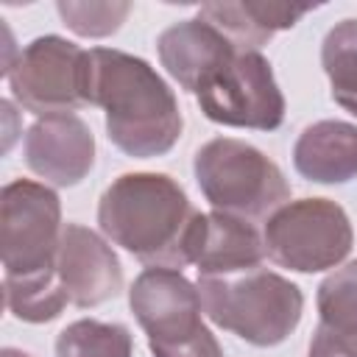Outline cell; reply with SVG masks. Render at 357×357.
Instances as JSON below:
<instances>
[{
	"mask_svg": "<svg viewBox=\"0 0 357 357\" xmlns=\"http://www.w3.org/2000/svg\"><path fill=\"white\" fill-rule=\"evenodd\" d=\"M198 220L201 212L165 173H123L98 204L100 231L148 268L190 265Z\"/></svg>",
	"mask_w": 357,
	"mask_h": 357,
	"instance_id": "cell-1",
	"label": "cell"
},
{
	"mask_svg": "<svg viewBox=\"0 0 357 357\" xmlns=\"http://www.w3.org/2000/svg\"><path fill=\"white\" fill-rule=\"evenodd\" d=\"M89 106L106 112L112 145L134 159L165 156L184 128L165 78L145 59L114 47L89 50Z\"/></svg>",
	"mask_w": 357,
	"mask_h": 357,
	"instance_id": "cell-2",
	"label": "cell"
},
{
	"mask_svg": "<svg viewBox=\"0 0 357 357\" xmlns=\"http://www.w3.org/2000/svg\"><path fill=\"white\" fill-rule=\"evenodd\" d=\"M204 315L251 346H279L304 312V296L290 279L251 268L229 276H198Z\"/></svg>",
	"mask_w": 357,
	"mask_h": 357,
	"instance_id": "cell-3",
	"label": "cell"
},
{
	"mask_svg": "<svg viewBox=\"0 0 357 357\" xmlns=\"http://www.w3.org/2000/svg\"><path fill=\"white\" fill-rule=\"evenodd\" d=\"M192 173L204 198L218 212L243 220H268L290 201V187L279 165L243 139H209L195 151Z\"/></svg>",
	"mask_w": 357,
	"mask_h": 357,
	"instance_id": "cell-4",
	"label": "cell"
},
{
	"mask_svg": "<svg viewBox=\"0 0 357 357\" xmlns=\"http://www.w3.org/2000/svg\"><path fill=\"white\" fill-rule=\"evenodd\" d=\"M265 254L290 271L318 273L337 268L351 245V220L340 204L329 198H301L279 206L262 231Z\"/></svg>",
	"mask_w": 357,
	"mask_h": 357,
	"instance_id": "cell-5",
	"label": "cell"
},
{
	"mask_svg": "<svg viewBox=\"0 0 357 357\" xmlns=\"http://www.w3.org/2000/svg\"><path fill=\"white\" fill-rule=\"evenodd\" d=\"M14 100L36 114H73L89 103V50L64 36H36L6 70Z\"/></svg>",
	"mask_w": 357,
	"mask_h": 357,
	"instance_id": "cell-6",
	"label": "cell"
},
{
	"mask_svg": "<svg viewBox=\"0 0 357 357\" xmlns=\"http://www.w3.org/2000/svg\"><path fill=\"white\" fill-rule=\"evenodd\" d=\"M59 195L31 178H14L0 192V254L6 276L56 271L61 243Z\"/></svg>",
	"mask_w": 357,
	"mask_h": 357,
	"instance_id": "cell-7",
	"label": "cell"
},
{
	"mask_svg": "<svg viewBox=\"0 0 357 357\" xmlns=\"http://www.w3.org/2000/svg\"><path fill=\"white\" fill-rule=\"evenodd\" d=\"M201 112L220 126L273 131L284 120V95L259 50H237L198 89Z\"/></svg>",
	"mask_w": 357,
	"mask_h": 357,
	"instance_id": "cell-8",
	"label": "cell"
},
{
	"mask_svg": "<svg viewBox=\"0 0 357 357\" xmlns=\"http://www.w3.org/2000/svg\"><path fill=\"white\" fill-rule=\"evenodd\" d=\"M128 307L151 349L187 340L204 326L201 293L176 268H145L128 290Z\"/></svg>",
	"mask_w": 357,
	"mask_h": 357,
	"instance_id": "cell-9",
	"label": "cell"
},
{
	"mask_svg": "<svg viewBox=\"0 0 357 357\" xmlns=\"http://www.w3.org/2000/svg\"><path fill=\"white\" fill-rule=\"evenodd\" d=\"M56 271L70 304L98 307L123 290V268L112 245L81 223H64Z\"/></svg>",
	"mask_w": 357,
	"mask_h": 357,
	"instance_id": "cell-10",
	"label": "cell"
},
{
	"mask_svg": "<svg viewBox=\"0 0 357 357\" xmlns=\"http://www.w3.org/2000/svg\"><path fill=\"white\" fill-rule=\"evenodd\" d=\"M25 165L56 187H75L95 165V137L75 114L39 117L25 134Z\"/></svg>",
	"mask_w": 357,
	"mask_h": 357,
	"instance_id": "cell-11",
	"label": "cell"
},
{
	"mask_svg": "<svg viewBox=\"0 0 357 357\" xmlns=\"http://www.w3.org/2000/svg\"><path fill=\"white\" fill-rule=\"evenodd\" d=\"M156 50L167 75L192 95L220 64H226L237 53V47L201 17L181 20L165 28L156 42Z\"/></svg>",
	"mask_w": 357,
	"mask_h": 357,
	"instance_id": "cell-12",
	"label": "cell"
},
{
	"mask_svg": "<svg viewBox=\"0 0 357 357\" xmlns=\"http://www.w3.org/2000/svg\"><path fill=\"white\" fill-rule=\"evenodd\" d=\"M265 257V243L257 229L226 212H201L192 265H198V276H229L240 271L259 268Z\"/></svg>",
	"mask_w": 357,
	"mask_h": 357,
	"instance_id": "cell-13",
	"label": "cell"
},
{
	"mask_svg": "<svg viewBox=\"0 0 357 357\" xmlns=\"http://www.w3.org/2000/svg\"><path fill=\"white\" fill-rule=\"evenodd\" d=\"M298 176L315 184H343L357 178V126L343 120H318L307 126L293 145Z\"/></svg>",
	"mask_w": 357,
	"mask_h": 357,
	"instance_id": "cell-14",
	"label": "cell"
},
{
	"mask_svg": "<svg viewBox=\"0 0 357 357\" xmlns=\"http://www.w3.org/2000/svg\"><path fill=\"white\" fill-rule=\"evenodd\" d=\"M310 6L293 3H268V0H243V3H204L198 17L215 25L237 50H257L262 47L276 31L293 28Z\"/></svg>",
	"mask_w": 357,
	"mask_h": 357,
	"instance_id": "cell-15",
	"label": "cell"
},
{
	"mask_svg": "<svg viewBox=\"0 0 357 357\" xmlns=\"http://www.w3.org/2000/svg\"><path fill=\"white\" fill-rule=\"evenodd\" d=\"M3 290L8 312L25 324H47L70 304L59 271H45L36 276H3Z\"/></svg>",
	"mask_w": 357,
	"mask_h": 357,
	"instance_id": "cell-16",
	"label": "cell"
},
{
	"mask_svg": "<svg viewBox=\"0 0 357 357\" xmlns=\"http://www.w3.org/2000/svg\"><path fill=\"white\" fill-rule=\"evenodd\" d=\"M321 64L332 84V98L357 117V20H343L324 36Z\"/></svg>",
	"mask_w": 357,
	"mask_h": 357,
	"instance_id": "cell-17",
	"label": "cell"
},
{
	"mask_svg": "<svg viewBox=\"0 0 357 357\" xmlns=\"http://www.w3.org/2000/svg\"><path fill=\"white\" fill-rule=\"evenodd\" d=\"M131 332L123 324L81 318L56 337V357H131Z\"/></svg>",
	"mask_w": 357,
	"mask_h": 357,
	"instance_id": "cell-18",
	"label": "cell"
},
{
	"mask_svg": "<svg viewBox=\"0 0 357 357\" xmlns=\"http://www.w3.org/2000/svg\"><path fill=\"white\" fill-rule=\"evenodd\" d=\"M318 326L357 343V259L318 284Z\"/></svg>",
	"mask_w": 357,
	"mask_h": 357,
	"instance_id": "cell-19",
	"label": "cell"
},
{
	"mask_svg": "<svg viewBox=\"0 0 357 357\" xmlns=\"http://www.w3.org/2000/svg\"><path fill=\"white\" fill-rule=\"evenodd\" d=\"M56 11L61 14L64 25L78 36L100 39L114 33L123 25V20L131 11V3H73V0L64 3L61 0L56 3Z\"/></svg>",
	"mask_w": 357,
	"mask_h": 357,
	"instance_id": "cell-20",
	"label": "cell"
},
{
	"mask_svg": "<svg viewBox=\"0 0 357 357\" xmlns=\"http://www.w3.org/2000/svg\"><path fill=\"white\" fill-rule=\"evenodd\" d=\"M151 354L153 357H223V349H220L218 337L206 326H201L187 340H178L173 346H153Z\"/></svg>",
	"mask_w": 357,
	"mask_h": 357,
	"instance_id": "cell-21",
	"label": "cell"
},
{
	"mask_svg": "<svg viewBox=\"0 0 357 357\" xmlns=\"http://www.w3.org/2000/svg\"><path fill=\"white\" fill-rule=\"evenodd\" d=\"M307 357H357V343L343 340V337L315 326V335L310 340V354Z\"/></svg>",
	"mask_w": 357,
	"mask_h": 357,
	"instance_id": "cell-22",
	"label": "cell"
},
{
	"mask_svg": "<svg viewBox=\"0 0 357 357\" xmlns=\"http://www.w3.org/2000/svg\"><path fill=\"white\" fill-rule=\"evenodd\" d=\"M0 357H31V354H25V351H20V349H3Z\"/></svg>",
	"mask_w": 357,
	"mask_h": 357,
	"instance_id": "cell-23",
	"label": "cell"
}]
</instances>
